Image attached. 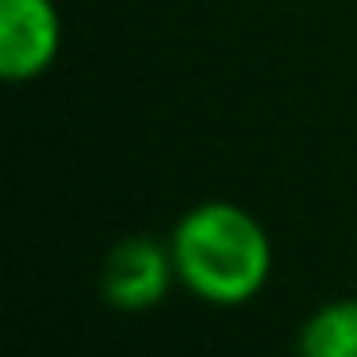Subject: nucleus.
<instances>
[{"label":"nucleus","instance_id":"1","mask_svg":"<svg viewBox=\"0 0 357 357\" xmlns=\"http://www.w3.org/2000/svg\"><path fill=\"white\" fill-rule=\"evenodd\" d=\"M173 265L185 292L211 307L257 300L273 277V238L265 223L231 200H204L169 234Z\"/></svg>","mask_w":357,"mask_h":357},{"label":"nucleus","instance_id":"2","mask_svg":"<svg viewBox=\"0 0 357 357\" xmlns=\"http://www.w3.org/2000/svg\"><path fill=\"white\" fill-rule=\"evenodd\" d=\"M62 54V12L54 0H0V77L31 85Z\"/></svg>","mask_w":357,"mask_h":357},{"label":"nucleus","instance_id":"3","mask_svg":"<svg viewBox=\"0 0 357 357\" xmlns=\"http://www.w3.org/2000/svg\"><path fill=\"white\" fill-rule=\"evenodd\" d=\"M181 284L173 265L169 238H146L135 234L112 246L100 273V292L116 311H150L169 296V288Z\"/></svg>","mask_w":357,"mask_h":357},{"label":"nucleus","instance_id":"4","mask_svg":"<svg viewBox=\"0 0 357 357\" xmlns=\"http://www.w3.org/2000/svg\"><path fill=\"white\" fill-rule=\"evenodd\" d=\"M296 357H357V296L319 303L296 334Z\"/></svg>","mask_w":357,"mask_h":357}]
</instances>
